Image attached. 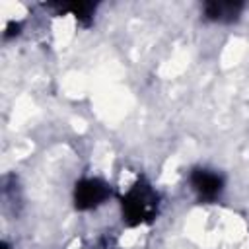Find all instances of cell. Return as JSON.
Masks as SVG:
<instances>
[{
    "label": "cell",
    "instance_id": "obj_1",
    "mask_svg": "<svg viewBox=\"0 0 249 249\" xmlns=\"http://www.w3.org/2000/svg\"><path fill=\"white\" fill-rule=\"evenodd\" d=\"M156 210V195L150 191L148 185L138 183L134 189L123 198V212L128 224H140L150 220Z\"/></svg>",
    "mask_w": 249,
    "mask_h": 249
},
{
    "label": "cell",
    "instance_id": "obj_2",
    "mask_svg": "<svg viewBox=\"0 0 249 249\" xmlns=\"http://www.w3.org/2000/svg\"><path fill=\"white\" fill-rule=\"evenodd\" d=\"M107 187L97 181V179H86V181H80L76 185V193H74V200H76V206L80 210H86V208H91V206H97L105 196H107Z\"/></svg>",
    "mask_w": 249,
    "mask_h": 249
},
{
    "label": "cell",
    "instance_id": "obj_3",
    "mask_svg": "<svg viewBox=\"0 0 249 249\" xmlns=\"http://www.w3.org/2000/svg\"><path fill=\"white\" fill-rule=\"evenodd\" d=\"M191 181H193V187H195V189L200 193V196H204V198L216 196V195L220 193V189H222V179H220L218 175L210 173V171H204V169L195 171L193 177H191Z\"/></svg>",
    "mask_w": 249,
    "mask_h": 249
},
{
    "label": "cell",
    "instance_id": "obj_4",
    "mask_svg": "<svg viewBox=\"0 0 249 249\" xmlns=\"http://www.w3.org/2000/svg\"><path fill=\"white\" fill-rule=\"evenodd\" d=\"M239 10H241V4H231V2H210V4H206V16L210 19H233Z\"/></svg>",
    "mask_w": 249,
    "mask_h": 249
},
{
    "label": "cell",
    "instance_id": "obj_5",
    "mask_svg": "<svg viewBox=\"0 0 249 249\" xmlns=\"http://www.w3.org/2000/svg\"><path fill=\"white\" fill-rule=\"evenodd\" d=\"M72 12L76 14V18L86 19V18H89V14L93 12V6H91V4H78V6H72Z\"/></svg>",
    "mask_w": 249,
    "mask_h": 249
}]
</instances>
